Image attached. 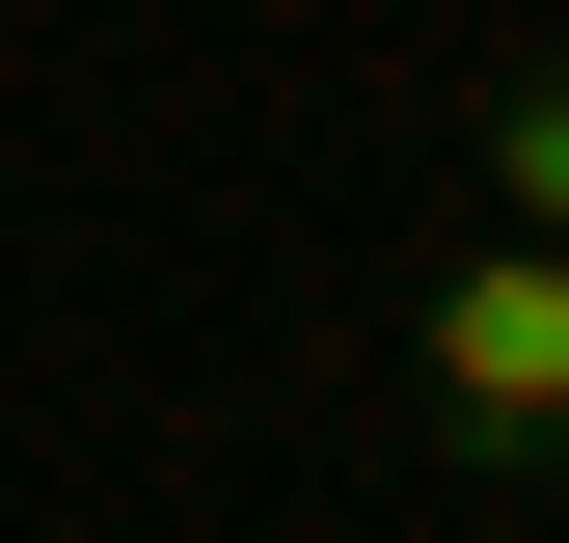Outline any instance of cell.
Returning <instances> with one entry per match:
<instances>
[{
  "mask_svg": "<svg viewBox=\"0 0 569 543\" xmlns=\"http://www.w3.org/2000/svg\"><path fill=\"white\" fill-rule=\"evenodd\" d=\"M407 435L461 462V490H569V245H435V299H407Z\"/></svg>",
  "mask_w": 569,
  "mask_h": 543,
  "instance_id": "1",
  "label": "cell"
},
{
  "mask_svg": "<svg viewBox=\"0 0 569 543\" xmlns=\"http://www.w3.org/2000/svg\"><path fill=\"white\" fill-rule=\"evenodd\" d=\"M461 164H488V245H569V28H542V55H488Z\"/></svg>",
  "mask_w": 569,
  "mask_h": 543,
  "instance_id": "2",
  "label": "cell"
}]
</instances>
